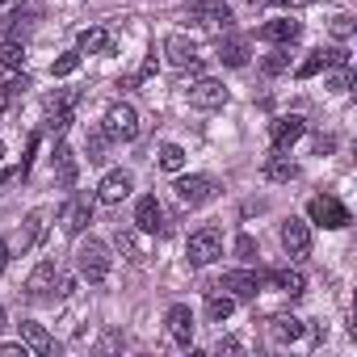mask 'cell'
I'll use <instances>...</instances> for the list:
<instances>
[{"label": "cell", "mask_w": 357, "mask_h": 357, "mask_svg": "<svg viewBox=\"0 0 357 357\" xmlns=\"http://www.w3.org/2000/svg\"><path fill=\"white\" fill-rule=\"evenodd\" d=\"M135 231H147V236L164 231V206L155 202V194H143L135 202Z\"/></svg>", "instance_id": "15"}, {"label": "cell", "mask_w": 357, "mask_h": 357, "mask_svg": "<svg viewBox=\"0 0 357 357\" xmlns=\"http://www.w3.org/2000/svg\"><path fill=\"white\" fill-rule=\"evenodd\" d=\"M155 164H160L164 172H172V176H176V172L185 168V147H181V143H160V151H155Z\"/></svg>", "instance_id": "27"}, {"label": "cell", "mask_w": 357, "mask_h": 357, "mask_svg": "<svg viewBox=\"0 0 357 357\" xmlns=\"http://www.w3.org/2000/svg\"><path fill=\"white\" fill-rule=\"evenodd\" d=\"M190 22H198V26H206L215 34H227L236 17H231V9L223 5V0H198V5L190 9Z\"/></svg>", "instance_id": "7"}, {"label": "cell", "mask_w": 357, "mask_h": 357, "mask_svg": "<svg viewBox=\"0 0 357 357\" xmlns=\"http://www.w3.org/2000/svg\"><path fill=\"white\" fill-rule=\"evenodd\" d=\"M269 282H273L282 294H290V298H298V294L307 290V278H303L298 269H273V273H269Z\"/></svg>", "instance_id": "26"}, {"label": "cell", "mask_w": 357, "mask_h": 357, "mask_svg": "<svg viewBox=\"0 0 357 357\" xmlns=\"http://www.w3.org/2000/svg\"><path fill=\"white\" fill-rule=\"evenodd\" d=\"M5 324H9V319H5V307H0V328H5Z\"/></svg>", "instance_id": "46"}, {"label": "cell", "mask_w": 357, "mask_h": 357, "mask_svg": "<svg viewBox=\"0 0 357 357\" xmlns=\"http://www.w3.org/2000/svg\"><path fill=\"white\" fill-rule=\"evenodd\" d=\"M76 101H80V93H55V97H47V114H72Z\"/></svg>", "instance_id": "34"}, {"label": "cell", "mask_w": 357, "mask_h": 357, "mask_svg": "<svg viewBox=\"0 0 357 357\" xmlns=\"http://www.w3.org/2000/svg\"><path fill=\"white\" fill-rule=\"evenodd\" d=\"M5 265H9V244L0 240V273H5Z\"/></svg>", "instance_id": "43"}, {"label": "cell", "mask_w": 357, "mask_h": 357, "mask_svg": "<svg viewBox=\"0 0 357 357\" xmlns=\"http://www.w3.org/2000/svg\"><path fill=\"white\" fill-rule=\"evenodd\" d=\"M22 5H26V0H0V17H13Z\"/></svg>", "instance_id": "40"}, {"label": "cell", "mask_w": 357, "mask_h": 357, "mask_svg": "<svg viewBox=\"0 0 357 357\" xmlns=\"http://www.w3.org/2000/svg\"><path fill=\"white\" fill-rule=\"evenodd\" d=\"M303 332H307V324L298 315H273L269 319V336L278 344H294V340H303Z\"/></svg>", "instance_id": "22"}, {"label": "cell", "mask_w": 357, "mask_h": 357, "mask_svg": "<svg viewBox=\"0 0 357 357\" xmlns=\"http://www.w3.org/2000/svg\"><path fill=\"white\" fill-rule=\"evenodd\" d=\"M236 252H240L244 261H252V252H257V244H252V236H240V240H236Z\"/></svg>", "instance_id": "39"}, {"label": "cell", "mask_w": 357, "mask_h": 357, "mask_svg": "<svg viewBox=\"0 0 357 357\" xmlns=\"http://www.w3.org/2000/svg\"><path fill=\"white\" fill-rule=\"evenodd\" d=\"M114 244H118V252H122L130 265H143V261H147V252H143V244H139V236H135L130 227H118V231H114Z\"/></svg>", "instance_id": "25"}, {"label": "cell", "mask_w": 357, "mask_h": 357, "mask_svg": "<svg viewBox=\"0 0 357 357\" xmlns=\"http://www.w3.org/2000/svg\"><path fill=\"white\" fill-rule=\"evenodd\" d=\"M164 59L176 72H202V51L190 34H168L164 38Z\"/></svg>", "instance_id": "5"}, {"label": "cell", "mask_w": 357, "mask_h": 357, "mask_svg": "<svg viewBox=\"0 0 357 357\" xmlns=\"http://www.w3.org/2000/svg\"><path fill=\"white\" fill-rule=\"evenodd\" d=\"M303 135H307V122H303L298 114L273 118V126H269V143H273V151H286V147H294Z\"/></svg>", "instance_id": "14"}, {"label": "cell", "mask_w": 357, "mask_h": 357, "mask_svg": "<svg viewBox=\"0 0 357 357\" xmlns=\"http://www.w3.org/2000/svg\"><path fill=\"white\" fill-rule=\"evenodd\" d=\"M93 206H97V194H76V198L63 206V215H59V219H63V231H68V236H80V231L93 223Z\"/></svg>", "instance_id": "9"}, {"label": "cell", "mask_w": 357, "mask_h": 357, "mask_svg": "<svg viewBox=\"0 0 357 357\" xmlns=\"http://www.w3.org/2000/svg\"><path fill=\"white\" fill-rule=\"evenodd\" d=\"M307 223L328 227V231H340V227H349L353 219H349V206H344L340 198H332V194H315V198L307 202Z\"/></svg>", "instance_id": "2"}, {"label": "cell", "mask_w": 357, "mask_h": 357, "mask_svg": "<svg viewBox=\"0 0 357 357\" xmlns=\"http://www.w3.org/2000/svg\"><path fill=\"white\" fill-rule=\"evenodd\" d=\"M80 55H109L114 51V34L105 30V26H89V30H80Z\"/></svg>", "instance_id": "21"}, {"label": "cell", "mask_w": 357, "mask_h": 357, "mask_svg": "<svg viewBox=\"0 0 357 357\" xmlns=\"http://www.w3.org/2000/svg\"><path fill=\"white\" fill-rule=\"evenodd\" d=\"M0 353H5V357H26L30 349L26 344H0Z\"/></svg>", "instance_id": "41"}, {"label": "cell", "mask_w": 357, "mask_h": 357, "mask_svg": "<svg viewBox=\"0 0 357 357\" xmlns=\"http://www.w3.org/2000/svg\"><path fill=\"white\" fill-rule=\"evenodd\" d=\"M298 176V164L290 160V155H269V164H265V181H273V185H290Z\"/></svg>", "instance_id": "23"}, {"label": "cell", "mask_w": 357, "mask_h": 357, "mask_svg": "<svg viewBox=\"0 0 357 357\" xmlns=\"http://www.w3.org/2000/svg\"><path fill=\"white\" fill-rule=\"evenodd\" d=\"M164 324H168V336L181 344V349H190L194 344V311H190V303H172L168 307V315H164Z\"/></svg>", "instance_id": "11"}, {"label": "cell", "mask_w": 357, "mask_h": 357, "mask_svg": "<svg viewBox=\"0 0 357 357\" xmlns=\"http://www.w3.org/2000/svg\"><path fill=\"white\" fill-rule=\"evenodd\" d=\"M55 181L63 185V190H76V176H80V160H76V151L68 147V143H59L55 147Z\"/></svg>", "instance_id": "18"}, {"label": "cell", "mask_w": 357, "mask_h": 357, "mask_svg": "<svg viewBox=\"0 0 357 357\" xmlns=\"http://www.w3.org/2000/svg\"><path fill=\"white\" fill-rule=\"evenodd\" d=\"M26 89H30V76H13L9 84H0V109H9V105H13Z\"/></svg>", "instance_id": "31"}, {"label": "cell", "mask_w": 357, "mask_h": 357, "mask_svg": "<svg viewBox=\"0 0 357 357\" xmlns=\"http://www.w3.org/2000/svg\"><path fill=\"white\" fill-rule=\"evenodd\" d=\"M261 273H252V269H231V273H223L219 282H215V290H227L231 298H257L261 294Z\"/></svg>", "instance_id": "10"}, {"label": "cell", "mask_w": 357, "mask_h": 357, "mask_svg": "<svg viewBox=\"0 0 357 357\" xmlns=\"http://www.w3.org/2000/svg\"><path fill=\"white\" fill-rule=\"evenodd\" d=\"M231 311H236V298H231L227 290H215V286H211V294H206V315H211V324H227Z\"/></svg>", "instance_id": "24"}, {"label": "cell", "mask_w": 357, "mask_h": 357, "mask_svg": "<svg viewBox=\"0 0 357 357\" xmlns=\"http://www.w3.org/2000/svg\"><path fill=\"white\" fill-rule=\"evenodd\" d=\"M17 332H22V344H26L34 357H51V353H55V340H51V332H47L43 324L22 319V324H17Z\"/></svg>", "instance_id": "17"}, {"label": "cell", "mask_w": 357, "mask_h": 357, "mask_svg": "<svg viewBox=\"0 0 357 357\" xmlns=\"http://www.w3.org/2000/svg\"><path fill=\"white\" fill-rule=\"evenodd\" d=\"M0 160H5V143H0Z\"/></svg>", "instance_id": "47"}, {"label": "cell", "mask_w": 357, "mask_h": 357, "mask_svg": "<svg viewBox=\"0 0 357 357\" xmlns=\"http://www.w3.org/2000/svg\"><path fill=\"white\" fill-rule=\"evenodd\" d=\"M43 227H47V211H30V215H26L22 236H17V248H22V252H26V248H34V244H38V236H43Z\"/></svg>", "instance_id": "28"}, {"label": "cell", "mask_w": 357, "mask_h": 357, "mask_svg": "<svg viewBox=\"0 0 357 357\" xmlns=\"http://www.w3.org/2000/svg\"><path fill=\"white\" fill-rule=\"evenodd\" d=\"M298 5H324V0H298Z\"/></svg>", "instance_id": "45"}, {"label": "cell", "mask_w": 357, "mask_h": 357, "mask_svg": "<svg viewBox=\"0 0 357 357\" xmlns=\"http://www.w3.org/2000/svg\"><path fill=\"white\" fill-rule=\"evenodd\" d=\"M215 55H219V63H223V68H244V63H248V43H244V38H236V34L227 30V34H219Z\"/></svg>", "instance_id": "19"}, {"label": "cell", "mask_w": 357, "mask_h": 357, "mask_svg": "<svg viewBox=\"0 0 357 357\" xmlns=\"http://www.w3.org/2000/svg\"><path fill=\"white\" fill-rule=\"evenodd\" d=\"M76 269H80V278L89 282V286H101L105 278H109V269H114V257H109V244L105 240H80V248H76Z\"/></svg>", "instance_id": "1"}, {"label": "cell", "mask_w": 357, "mask_h": 357, "mask_svg": "<svg viewBox=\"0 0 357 357\" xmlns=\"http://www.w3.org/2000/svg\"><path fill=\"white\" fill-rule=\"evenodd\" d=\"M261 38H265V43H278V47H290V43L303 38V22H294V17H273V22L261 26Z\"/></svg>", "instance_id": "16"}, {"label": "cell", "mask_w": 357, "mask_h": 357, "mask_svg": "<svg viewBox=\"0 0 357 357\" xmlns=\"http://www.w3.org/2000/svg\"><path fill=\"white\" fill-rule=\"evenodd\" d=\"M349 84H353V72H349V63H344V68H336V72L328 76V89H336V93H344Z\"/></svg>", "instance_id": "38"}, {"label": "cell", "mask_w": 357, "mask_h": 357, "mask_svg": "<svg viewBox=\"0 0 357 357\" xmlns=\"http://www.w3.org/2000/svg\"><path fill=\"white\" fill-rule=\"evenodd\" d=\"M328 30H332V38L344 43V38H353V17H349V13H336V17L328 22Z\"/></svg>", "instance_id": "36"}, {"label": "cell", "mask_w": 357, "mask_h": 357, "mask_svg": "<svg viewBox=\"0 0 357 357\" xmlns=\"http://www.w3.org/2000/svg\"><path fill=\"white\" fill-rule=\"evenodd\" d=\"M105 126H93L89 139H84V151H89V164H105Z\"/></svg>", "instance_id": "30"}, {"label": "cell", "mask_w": 357, "mask_h": 357, "mask_svg": "<svg viewBox=\"0 0 357 357\" xmlns=\"http://www.w3.org/2000/svg\"><path fill=\"white\" fill-rule=\"evenodd\" d=\"M282 248H286L290 261L311 257V227H307L303 219H286V223H282Z\"/></svg>", "instance_id": "12"}, {"label": "cell", "mask_w": 357, "mask_h": 357, "mask_svg": "<svg viewBox=\"0 0 357 357\" xmlns=\"http://www.w3.org/2000/svg\"><path fill=\"white\" fill-rule=\"evenodd\" d=\"M223 257V231L219 227H202V231H194L190 240H185V261L194 265V269H206V265H215Z\"/></svg>", "instance_id": "3"}, {"label": "cell", "mask_w": 357, "mask_h": 357, "mask_svg": "<svg viewBox=\"0 0 357 357\" xmlns=\"http://www.w3.org/2000/svg\"><path fill=\"white\" fill-rule=\"evenodd\" d=\"M155 72H160V59H155V51H151V55H147V59L139 63V72H135V84H143V80H151Z\"/></svg>", "instance_id": "37"}, {"label": "cell", "mask_w": 357, "mask_h": 357, "mask_svg": "<svg viewBox=\"0 0 357 357\" xmlns=\"http://www.w3.org/2000/svg\"><path fill=\"white\" fill-rule=\"evenodd\" d=\"M55 286H59V265H55V261H38L34 273H30V282H26V294L43 298V294H51Z\"/></svg>", "instance_id": "20"}, {"label": "cell", "mask_w": 357, "mask_h": 357, "mask_svg": "<svg viewBox=\"0 0 357 357\" xmlns=\"http://www.w3.org/2000/svg\"><path fill=\"white\" fill-rule=\"evenodd\" d=\"M130 190H135V176H130V172H122V168H114V172H105V176H101V185H97V202L118 206L122 198H130Z\"/></svg>", "instance_id": "13"}, {"label": "cell", "mask_w": 357, "mask_h": 357, "mask_svg": "<svg viewBox=\"0 0 357 357\" xmlns=\"http://www.w3.org/2000/svg\"><path fill=\"white\" fill-rule=\"evenodd\" d=\"M185 97H190L194 109H223V105H227V89H223V80H211V76H198V80L185 89Z\"/></svg>", "instance_id": "8"}, {"label": "cell", "mask_w": 357, "mask_h": 357, "mask_svg": "<svg viewBox=\"0 0 357 357\" xmlns=\"http://www.w3.org/2000/svg\"><path fill=\"white\" fill-rule=\"evenodd\" d=\"M219 353H240V340H219Z\"/></svg>", "instance_id": "42"}, {"label": "cell", "mask_w": 357, "mask_h": 357, "mask_svg": "<svg viewBox=\"0 0 357 357\" xmlns=\"http://www.w3.org/2000/svg\"><path fill=\"white\" fill-rule=\"evenodd\" d=\"M105 135L109 139H118V143H135L139 139V109L130 105V101H114L109 109H105Z\"/></svg>", "instance_id": "4"}, {"label": "cell", "mask_w": 357, "mask_h": 357, "mask_svg": "<svg viewBox=\"0 0 357 357\" xmlns=\"http://www.w3.org/2000/svg\"><path fill=\"white\" fill-rule=\"evenodd\" d=\"M172 194H176V202H181L185 211H198V206H206V202H211L219 190H215V181H211V176L194 172V176H176Z\"/></svg>", "instance_id": "6"}, {"label": "cell", "mask_w": 357, "mask_h": 357, "mask_svg": "<svg viewBox=\"0 0 357 357\" xmlns=\"http://www.w3.org/2000/svg\"><path fill=\"white\" fill-rule=\"evenodd\" d=\"M76 68H80V51H68V55H59L51 63V76H72Z\"/></svg>", "instance_id": "35"}, {"label": "cell", "mask_w": 357, "mask_h": 357, "mask_svg": "<svg viewBox=\"0 0 357 357\" xmlns=\"http://www.w3.org/2000/svg\"><path fill=\"white\" fill-rule=\"evenodd\" d=\"M22 63H26V47L17 38H5V43H0V68L22 72Z\"/></svg>", "instance_id": "29"}, {"label": "cell", "mask_w": 357, "mask_h": 357, "mask_svg": "<svg viewBox=\"0 0 357 357\" xmlns=\"http://www.w3.org/2000/svg\"><path fill=\"white\" fill-rule=\"evenodd\" d=\"M248 5H290V0H248Z\"/></svg>", "instance_id": "44"}, {"label": "cell", "mask_w": 357, "mask_h": 357, "mask_svg": "<svg viewBox=\"0 0 357 357\" xmlns=\"http://www.w3.org/2000/svg\"><path fill=\"white\" fill-rule=\"evenodd\" d=\"M286 68H290V47H278V51H273V55H265V63H261V72H265V76H282Z\"/></svg>", "instance_id": "32"}, {"label": "cell", "mask_w": 357, "mask_h": 357, "mask_svg": "<svg viewBox=\"0 0 357 357\" xmlns=\"http://www.w3.org/2000/svg\"><path fill=\"white\" fill-rule=\"evenodd\" d=\"M324 68H328V63H324V51H311V55L294 68V76H298V80H311V76H319Z\"/></svg>", "instance_id": "33"}]
</instances>
